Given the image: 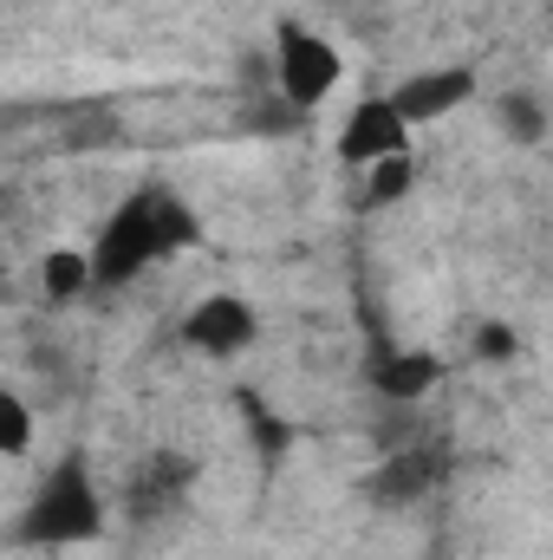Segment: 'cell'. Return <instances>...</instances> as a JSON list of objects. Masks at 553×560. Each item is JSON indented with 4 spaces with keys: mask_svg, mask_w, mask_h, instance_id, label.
I'll list each match as a JSON object with an SVG mask.
<instances>
[{
    "mask_svg": "<svg viewBox=\"0 0 553 560\" xmlns=\"http://www.w3.org/2000/svg\"><path fill=\"white\" fill-rule=\"evenodd\" d=\"M202 242V215L169 189V183H138L131 196H118L105 209V222L92 229V275L98 287H131L150 268L176 261L183 248Z\"/></svg>",
    "mask_w": 553,
    "mask_h": 560,
    "instance_id": "cell-1",
    "label": "cell"
},
{
    "mask_svg": "<svg viewBox=\"0 0 553 560\" xmlns=\"http://www.w3.org/2000/svg\"><path fill=\"white\" fill-rule=\"evenodd\" d=\"M105 522H111V495L92 476V456L66 450L52 476L13 515V541L20 548H85V541H105Z\"/></svg>",
    "mask_w": 553,
    "mask_h": 560,
    "instance_id": "cell-2",
    "label": "cell"
},
{
    "mask_svg": "<svg viewBox=\"0 0 553 560\" xmlns=\"http://www.w3.org/2000/svg\"><path fill=\"white\" fill-rule=\"evenodd\" d=\"M345 79V52L313 33L306 20H274V85H280V105L293 118H313Z\"/></svg>",
    "mask_w": 553,
    "mask_h": 560,
    "instance_id": "cell-3",
    "label": "cell"
},
{
    "mask_svg": "<svg viewBox=\"0 0 553 560\" xmlns=\"http://www.w3.org/2000/svg\"><path fill=\"white\" fill-rule=\"evenodd\" d=\"M176 339H183L196 359L228 365V359H242V352H255V346H261V313H255V300H248V293L215 287V293H202V300L183 313Z\"/></svg>",
    "mask_w": 553,
    "mask_h": 560,
    "instance_id": "cell-4",
    "label": "cell"
},
{
    "mask_svg": "<svg viewBox=\"0 0 553 560\" xmlns=\"http://www.w3.org/2000/svg\"><path fill=\"white\" fill-rule=\"evenodd\" d=\"M404 150H411V125H404V112L391 105V92H365V98L345 112L339 138H332V163H339L345 176H365L372 163L404 156Z\"/></svg>",
    "mask_w": 553,
    "mask_h": 560,
    "instance_id": "cell-5",
    "label": "cell"
},
{
    "mask_svg": "<svg viewBox=\"0 0 553 560\" xmlns=\"http://www.w3.org/2000/svg\"><path fill=\"white\" fill-rule=\"evenodd\" d=\"M443 476H449V450L436 436H411V443L378 456V469L365 476V502L372 509H416L430 489H443Z\"/></svg>",
    "mask_w": 553,
    "mask_h": 560,
    "instance_id": "cell-6",
    "label": "cell"
},
{
    "mask_svg": "<svg viewBox=\"0 0 553 560\" xmlns=\"http://www.w3.org/2000/svg\"><path fill=\"white\" fill-rule=\"evenodd\" d=\"M196 456H183V450H150L138 469L125 476V489H118V502H125V515L150 528V522H163L169 509H183L189 502V489H196Z\"/></svg>",
    "mask_w": 553,
    "mask_h": 560,
    "instance_id": "cell-7",
    "label": "cell"
},
{
    "mask_svg": "<svg viewBox=\"0 0 553 560\" xmlns=\"http://www.w3.org/2000/svg\"><path fill=\"white\" fill-rule=\"evenodd\" d=\"M475 92H482L475 66H423V72H404V79L391 85V105L404 112L411 131H423V125H443V118H456L462 105H475Z\"/></svg>",
    "mask_w": 553,
    "mask_h": 560,
    "instance_id": "cell-8",
    "label": "cell"
},
{
    "mask_svg": "<svg viewBox=\"0 0 553 560\" xmlns=\"http://www.w3.org/2000/svg\"><path fill=\"white\" fill-rule=\"evenodd\" d=\"M443 359L436 352H423V346H372V359H365V385H372V398L378 405H391V411H416L436 385H443Z\"/></svg>",
    "mask_w": 553,
    "mask_h": 560,
    "instance_id": "cell-9",
    "label": "cell"
},
{
    "mask_svg": "<svg viewBox=\"0 0 553 560\" xmlns=\"http://www.w3.org/2000/svg\"><path fill=\"white\" fill-rule=\"evenodd\" d=\"M416 176H423V170H416V150L372 163V170L352 183V209H365V215H385V209L411 202V196H416Z\"/></svg>",
    "mask_w": 553,
    "mask_h": 560,
    "instance_id": "cell-10",
    "label": "cell"
},
{
    "mask_svg": "<svg viewBox=\"0 0 553 560\" xmlns=\"http://www.w3.org/2000/svg\"><path fill=\"white\" fill-rule=\"evenodd\" d=\"M98 275H92V248H52L46 261H39V293L52 300V306H66V300H79V293H92Z\"/></svg>",
    "mask_w": 553,
    "mask_h": 560,
    "instance_id": "cell-11",
    "label": "cell"
},
{
    "mask_svg": "<svg viewBox=\"0 0 553 560\" xmlns=\"http://www.w3.org/2000/svg\"><path fill=\"white\" fill-rule=\"evenodd\" d=\"M33 436H39V418H33V405H26V392L7 385V392H0V450H7V456H26Z\"/></svg>",
    "mask_w": 553,
    "mask_h": 560,
    "instance_id": "cell-12",
    "label": "cell"
},
{
    "mask_svg": "<svg viewBox=\"0 0 553 560\" xmlns=\"http://www.w3.org/2000/svg\"><path fill=\"white\" fill-rule=\"evenodd\" d=\"M495 118H502V131H508L515 143H541V138H548V112H541V98H534V92H502Z\"/></svg>",
    "mask_w": 553,
    "mask_h": 560,
    "instance_id": "cell-13",
    "label": "cell"
},
{
    "mask_svg": "<svg viewBox=\"0 0 553 560\" xmlns=\"http://www.w3.org/2000/svg\"><path fill=\"white\" fill-rule=\"evenodd\" d=\"M235 405H242V418H248V430H255V443H268V450H286V423H280L274 411H268V398L242 392Z\"/></svg>",
    "mask_w": 553,
    "mask_h": 560,
    "instance_id": "cell-14",
    "label": "cell"
},
{
    "mask_svg": "<svg viewBox=\"0 0 553 560\" xmlns=\"http://www.w3.org/2000/svg\"><path fill=\"white\" fill-rule=\"evenodd\" d=\"M475 359H489V365H502V359H521V332H515V326H502V319L475 326Z\"/></svg>",
    "mask_w": 553,
    "mask_h": 560,
    "instance_id": "cell-15",
    "label": "cell"
}]
</instances>
